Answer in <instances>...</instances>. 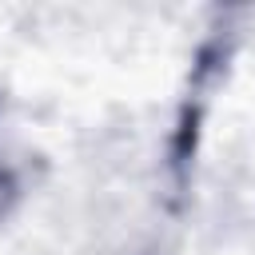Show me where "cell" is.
<instances>
[{"label":"cell","mask_w":255,"mask_h":255,"mask_svg":"<svg viewBox=\"0 0 255 255\" xmlns=\"http://www.w3.org/2000/svg\"><path fill=\"white\" fill-rule=\"evenodd\" d=\"M4 116H8V100L0 92V227L16 215V207L28 195V159L4 139Z\"/></svg>","instance_id":"6da1fadb"}]
</instances>
